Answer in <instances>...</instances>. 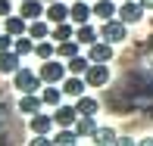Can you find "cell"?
I'll return each instance as SVG.
<instances>
[{
	"mask_svg": "<svg viewBox=\"0 0 153 146\" xmlns=\"http://www.w3.org/2000/svg\"><path fill=\"white\" fill-rule=\"evenodd\" d=\"M38 75H41V81L44 84H62V78L69 75V65H66V59H44L41 62V68H38Z\"/></svg>",
	"mask_w": 153,
	"mask_h": 146,
	"instance_id": "6da1fadb",
	"label": "cell"
},
{
	"mask_svg": "<svg viewBox=\"0 0 153 146\" xmlns=\"http://www.w3.org/2000/svg\"><path fill=\"white\" fill-rule=\"evenodd\" d=\"M75 106H78V112H81V115H97V109H100V103H97L94 96L81 93L78 100H75Z\"/></svg>",
	"mask_w": 153,
	"mask_h": 146,
	"instance_id": "cb8c5ba5",
	"label": "cell"
},
{
	"mask_svg": "<svg viewBox=\"0 0 153 146\" xmlns=\"http://www.w3.org/2000/svg\"><path fill=\"white\" fill-rule=\"evenodd\" d=\"M13 40L16 37H13L10 31H0V50H13Z\"/></svg>",
	"mask_w": 153,
	"mask_h": 146,
	"instance_id": "83f0119b",
	"label": "cell"
},
{
	"mask_svg": "<svg viewBox=\"0 0 153 146\" xmlns=\"http://www.w3.org/2000/svg\"><path fill=\"white\" fill-rule=\"evenodd\" d=\"M75 37H78L81 44H94V40H100V31H97L91 22H85V25H78V28H75Z\"/></svg>",
	"mask_w": 153,
	"mask_h": 146,
	"instance_id": "603a6c76",
	"label": "cell"
},
{
	"mask_svg": "<svg viewBox=\"0 0 153 146\" xmlns=\"http://www.w3.org/2000/svg\"><path fill=\"white\" fill-rule=\"evenodd\" d=\"M41 84H44V81H41V75L31 72V68H25V65L19 68V72H13V87H16L19 93H38Z\"/></svg>",
	"mask_w": 153,
	"mask_h": 146,
	"instance_id": "7a4b0ae2",
	"label": "cell"
},
{
	"mask_svg": "<svg viewBox=\"0 0 153 146\" xmlns=\"http://www.w3.org/2000/svg\"><path fill=\"white\" fill-rule=\"evenodd\" d=\"M3 31H10L13 37H19V34H28V19H25L22 12H19V16L13 12V16L3 19Z\"/></svg>",
	"mask_w": 153,
	"mask_h": 146,
	"instance_id": "7c38bea8",
	"label": "cell"
},
{
	"mask_svg": "<svg viewBox=\"0 0 153 146\" xmlns=\"http://www.w3.org/2000/svg\"><path fill=\"white\" fill-rule=\"evenodd\" d=\"M91 16H94V6H88L85 0H75V3L69 6V19H72L75 25H85V22H91Z\"/></svg>",
	"mask_w": 153,
	"mask_h": 146,
	"instance_id": "8fae6325",
	"label": "cell"
},
{
	"mask_svg": "<svg viewBox=\"0 0 153 146\" xmlns=\"http://www.w3.org/2000/svg\"><path fill=\"white\" fill-rule=\"evenodd\" d=\"M78 47H81V40H78V37L59 40V44H56V56H59V59H72V56H78Z\"/></svg>",
	"mask_w": 153,
	"mask_h": 146,
	"instance_id": "d6986e66",
	"label": "cell"
},
{
	"mask_svg": "<svg viewBox=\"0 0 153 146\" xmlns=\"http://www.w3.org/2000/svg\"><path fill=\"white\" fill-rule=\"evenodd\" d=\"M16 3H22V0H16Z\"/></svg>",
	"mask_w": 153,
	"mask_h": 146,
	"instance_id": "1f68e13d",
	"label": "cell"
},
{
	"mask_svg": "<svg viewBox=\"0 0 153 146\" xmlns=\"http://www.w3.org/2000/svg\"><path fill=\"white\" fill-rule=\"evenodd\" d=\"M75 140H78V131L75 128H59L56 134H53V143L56 146H72Z\"/></svg>",
	"mask_w": 153,
	"mask_h": 146,
	"instance_id": "4316f807",
	"label": "cell"
},
{
	"mask_svg": "<svg viewBox=\"0 0 153 146\" xmlns=\"http://www.w3.org/2000/svg\"><path fill=\"white\" fill-rule=\"evenodd\" d=\"M44 109V96L41 93H22L19 96V112L22 115H38Z\"/></svg>",
	"mask_w": 153,
	"mask_h": 146,
	"instance_id": "9c48e42d",
	"label": "cell"
},
{
	"mask_svg": "<svg viewBox=\"0 0 153 146\" xmlns=\"http://www.w3.org/2000/svg\"><path fill=\"white\" fill-rule=\"evenodd\" d=\"M41 96H44V106L56 109L59 103H62V96H66V93H62V87H59V84H47L44 90H41Z\"/></svg>",
	"mask_w": 153,
	"mask_h": 146,
	"instance_id": "e0dca14e",
	"label": "cell"
},
{
	"mask_svg": "<svg viewBox=\"0 0 153 146\" xmlns=\"http://www.w3.org/2000/svg\"><path fill=\"white\" fill-rule=\"evenodd\" d=\"M72 19H69V22H59V25H53V34H50V37L53 40H56V44H59V40H69V37H75V28H72Z\"/></svg>",
	"mask_w": 153,
	"mask_h": 146,
	"instance_id": "484cf974",
	"label": "cell"
},
{
	"mask_svg": "<svg viewBox=\"0 0 153 146\" xmlns=\"http://www.w3.org/2000/svg\"><path fill=\"white\" fill-rule=\"evenodd\" d=\"M100 37L109 40V44H122V40H128V22H122L119 16H116V19H106V22L100 25Z\"/></svg>",
	"mask_w": 153,
	"mask_h": 146,
	"instance_id": "3957f363",
	"label": "cell"
},
{
	"mask_svg": "<svg viewBox=\"0 0 153 146\" xmlns=\"http://www.w3.org/2000/svg\"><path fill=\"white\" fill-rule=\"evenodd\" d=\"M66 65H69V72L72 75H85L88 68H91V56H72V59H66Z\"/></svg>",
	"mask_w": 153,
	"mask_h": 146,
	"instance_id": "d4e9b609",
	"label": "cell"
},
{
	"mask_svg": "<svg viewBox=\"0 0 153 146\" xmlns=\"http://www.w3.org/2000/svg\"><path fill=\"white\" fill-rule=\"evenodd\" d=\"M78 106H59L53 109V118H56V128H75V121H78Z\"/></svg>",
	"mask_w": 153,
	"mask_h": 146,
	"instance_id": "52a82bcc",
	"label": "cell"
},
{
	"mask_svg": "<svg viewBox=\"0 0 153 146\" xmlns=\"http://www.w3.org/2000/svg\"><path fill=\"white\" fill-rule=\"evenodd\" d=\"M85 81H88V87L97 90V87H103L109 81V65L106 62H91V68L85 72Z\"/></svg>",
	"mask_w": 153,
	"mask_h": 146,
	"instance_id": "5b68a950",
	"label": "cell"
},
{
	"mask_svg": "<svg viewBox=\"0 0 153 146\" xmlns=\"http://www.w3.org/2000/svg\"><path fill=\"white\" fill-rule=\"evenodd\" d=\"M34 56H38L41 62H44V59H53V56H56V40H53V37L38 40V44H34Z\"/></svg>",
	"mask_w": 153,
	"mask_h": 146,
	"instance_id": "ac0fdd59",
	"label": "cell"
},
{
	"mask_svg": "<svg viewBox=\"0 0 153 146\" xmlns=\"http://www.w3.org/2000/svg\"><path fill=\"white\" fill-rule=\"evenodd\" d=\"M53 124H56L53 115L38 112V115H31V134H53Z\"/></svg>",
	"mask_w": 153,
	"mask_h": 146,
	"instance_id": "5bb4252c",
	"label": "cell"
},
{
	"mask_svg": "<svg viewBox=\"0 0 153 146\" xmlns=\"http://www.w3.org/2000/svg\"><path fill=\"white\" fill-rule=\"evenodd\" d=\"M59 87H62V93L72 96V100H78L85 90H91V87H88V81H85V75H72V72L62 78V84H59Z\"/></svg>",
	"mask_w": 153,
	"mask_h": 146,
	"instance_id": "8992f818",
	"label": "cell"
},
{
	"mask_svg": "<svg viewBox=\"0 0 153 146\" xmlns=\"http://www.w3.org/2000/svg\"><path fill=\"white\" fill-rule=\"evenodd\" d=\"M75 131H78V137H94V131H97V118H94V115H78Z\"/></svg>",
	"mask_w": 153,
	"mask_h": 146,
	"instance_id": "44dd1931",
	"label": "cell"
},
{
	"mask_svg": "<svg viewBox=\"0 0 153 146\" xmlns=\"http://www.w3.org/2000/svg\"><path fill=\"white\" fill-rule=\"evenodd\" d=\"M141 3H144V6H147V10H153V0H141Z\"/></svg>",
	"mask_w": 153,
	"mask_h": 146,
	"instance_id": "f546056e",
	"label": "cell"
},
{
	"mask_svg": "<svg viewBox=\"0 0 153 146\" xmlns=\"http://www.w3.org/2000/svg\"><path fill=\"white\" fill-rule=\"evenodd\" d=\"M44 16L50 19L53 25L69 22V6H66V3H59V0H53V3H47V12H44Z\"/></svg>",
	"mask_w": 153,
	"mask_h": 146,
	"instance_id": "9a60e30c",
	"label": "cell"
},
{
	"mask_svg": "<svg viewBox=\"0 0 153 146\" xmlns=\"http://www.w3.org/2000/svg\"><path fill=\"white\" fill-rule=\"evenodd\" d=\"M94 16L100 19V22H106V19H116V16H119V6H116L113 0H97V3H94Z\"/></svg>",
	"mask_w": 153,
	"mask_h": 146,
	"instance_id": "2e32d148",
	"label": "cell"
},
{
	"mask_svg": "<svg viewBox=\"0 0 153 146\" xmlns=\"http://www.w3.org/2000/svg\"><path fill=\"white\" fill-rule=\"evenodd\" d=\"M88 56H91V62H109L113 59V44L109 40H94V44H88Z\"/></svg>",
	"mask_w": 153,
	"mask_h": 146,
	"instance_id": "ba28073f",
	"label": "cell"
},
{
	"mask_svg": "<svg viewBox=\"0 0 153 146\" xmlns=\"http://www.w3.org/2000/svg\"><path fill=\"white\" fill-rule=\"evenodd\" d=\"M34 44H38V40H34L31 34H19V37L13 40V50H16L19 56H28V53H34Z\"/></svg>",
	"mask_w": 153,
	"mask_h": 146,
	"instance_id": "7402d4cb",
	"label": "cell"
},
{
	"mask_svg": "<svg viewBox=\"0 0 153 146\" xmlns=\"http://www.w3.org/2000/svg\"><path fill=\"white\" fill-rule=\"evenodd\" d=\"M13 16V0H0V19Z\"/></svg>",
	"mask_w": 153,
	"mask_h": 146,
	"instance_id": "f1b7e54d",
	"label": "cell"
},
{
	"mask_svg": "<svg viewBox=\"0 0 153 146\" xmlns=\"http://www.w3.org/2000/svg\"><path fill=\"white\" fill-rule=\"evenodd\" d=\"M91 140H94L97 146H113V143H119V134H116L113 128H97Z\"/></svg>",
	"mask_w": 153,
	"mask_h": 146,
	"instance_id": "ffe728a7",
	"label": "cell"
},
{
	"mask_svg": "<svg viewBox=\"0 0 153 146\" xmlns=\"http://www.w3.org/2000/svg\"><path fill=\"white\" fill-rule=\"evenodd\" d=\"M44 3H53V0H44Z\"/></svg>",
	"mask_w": 153,
	"mask_h": 146,
	"instance_id": "4dcf8cb0",
	"label": "cell"
},
{
	"mask_svg": "<svg viewBox=\"0 0 153 146\" xmlns=\"http://www.w3.org/2000/svg\"><path fill=\"white\" fill-rule=\"evenodd\" d=\"M147 16V6L141 3V0H122V6H119V19L122 22H141V19Z\"/></svg>",
	"mask_w": 153,
	"mask_h": 146,
	"instance_id": "277c9868",
	"label": "cell"
},
{
	"mask_svg": "<svg viewBox=\"0 0 153 146\" xmlns=\"http://www.w3.org/2000/svg\"><path fill=\"white\" fill-rule=\"evenodd\" d=\"M22 68V56L16 50H0V75H13Z\"/></svg>",
	"mask_w": 153,
	"mask_h": 146,
	"instance_id": "30bf717a",
	"label": "cell"
},
{
	"mask_svg": "<svg viewBox=\"0 0 153 146\" xmlns=\"http://www.w3.org/2000/svg\"><path fill=\"white\" fill-rule=\"evenodd\" d=\"M19 12H22L28 22H34V19H41L47 12V3L44 0H22V3H19Z\"/></svg>",
	"mask_w": 153,
	"mask_h": 146,
	"instance_id": "4fadbf2b",
	"label": "cell"
}]
</instances>
